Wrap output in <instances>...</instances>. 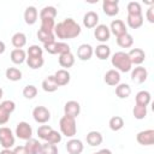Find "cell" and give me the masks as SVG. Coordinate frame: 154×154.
<instances>
[{
  "instance_id": "obj_1",
  "label": "cell",
  "mask_w": 154,
  "mask_h": 154,
  "mask_svg": "<svg viewBox=\"0 0 154 154\" xmlns=\"http://www.w3.org/2000/svg\"><path fill=\"white\" fill-rule=\"evenodd\" d=\"M53 34L60 40L75 38L81 34V26L75 19L65 18L63 22H59L58 24H55Z\"/></svg>"
},
{
  "instance_id": "obj_2",
  "label": "cell",
  "mask_w": 154,
  "mask_h": 154,
  "mask_svg": "<svg viewBox=\"0 0 154 154\" xmlns=\"http://www.w3.org/2000/svg\"><path fill=\"white\" fill-rule=\"evenodd\" d=\"M111 64L113 65V67H116L114 70H117L118 72H129L132 69V64L129 59V55L126 52L119 51L116 52L112 58H111Z\"/></svg>"
},
{
  "instance_id": "obj_3",
  "label": "cell",
  "mask_w": 154,
  "mask_h": 154,
  "mask_svg": "<svg viewBox=\"0 0 154 154\" xmlns=\"http://www.w3.org/2000/svg\"><path fill=\"white\" fill-rule=\"evenodd\" d=\"M59 128H60V134L72 138L76 132H77V124H76V118L69 117V116H63L59 120Z\"/></svg>"
},
{
  "instance_id": "obj_4",
  "label": "cell",
  "mask_w": 154,
  "mask_h": 154,
  "mask_svg": "<svg viewBox=\"0 0 154 154\" xmlns=\"http://www.w3.org/2000/svg\"><path fill=\"white\" fill-rule=\"evenodd\" d=\"M14 135L7 126H0V146L2 149H11L14 146Z\"/></svg>"
},
{
  "instance_id": "obj_5",
  "label": "cell",
  "mask_w": 154,
  "mask_h": 154,
  "mask_svg": "<svg viewBox=\"0 0 154 154\" xmlns=\"http://www.w3.org/2000/svg\"><path fill=\"white\" fill-rule=\"evenodd\" d=\"M14 135L20 138V140H24V141H28L31 138L32 136V128L29 123L26 122H19L16 126V131H14Z\"/></svg>"
},
{
  "instance_id": "obj_6",
  "label": "cell",
  "mask_w": 154,
  "mask_h": 154,
  "mask_svg": "<svg viewBox=\"0 0 154 154\" xmlns=\"http://www.w3.org/2000/svg\"><path fill=\"white\" fill-rule=\"evenodd\" d=\"M32 118L38 124H46L51 119V112L45 106H36L32 109Z\"/></svg>"
},
{
  "instance_id": "obj_7",
  "label": "cell",
  "mask_w": 154,
  "mask_h": 154,
  "mask_svg": "<svg viewBox=\"0 0 154 154\" xmlns=\"http://www.w3.org/2000/svg\"><path fill=\"white\" fill-rule=\"evenodd\" d=\"M136 140L141 146H152L154 144V130L147 129L142 130L136 135Z\"/></svg>"
},
{
  "instance_id": "obj_8",
  "label": "cell",
  "mask_w": 154,
  "mask_h": 154,
  "mask_svg": "<svg viewBox=\"0 0 154 154\" xmlns=\"http://www.w3.org/2000/svg\"><path fill=\"white\" fill-rule=\"evenodd\" d=\"M94 36L101 43L107 42L109 40V37H111L109 28L106 24H99V25H96L95 29H94Z\"/></svg>"
},
{
  "instance_id": "obj_9",
  "label": "cell",
  "mask_w": 154,
  "mask_h": 154,
  "mask_svg": "<svg viewBox=\"0 0 154 154\" xmlns=\"http://www.w3.org/2000/svg\"><path fill=\"white\" fill-rule=\"evenodd\" d=\"M148 78V71L146 67L143 66H136L131 70V81L137 83V84H142L147 81Z\"/></svg>"
},
{
  "instance_id": "obj_10",
  "label": "cell",
  "mask_w": 154,
  "mask_h": 154,
  "mask_svg": "<svg viewBox=\"0 0 154 154\" xmlns=\"http://www.w3.org/2000/svg\"><path fill=\"white\" fill-rule=\"evenodd\" d=\"M102 11L105 14L113 17L119 13V1L118 0H103L102 1Z\"/></svg>"
},
{
  "instance_id": "obj_11",
  "label": "cell",
  "mask_w": 154,
  "mask_h": 154,
  "mask_svg": "<svg viewBox=\"0 0 154 154\" xmlns=\"http://www.w3.org/2000/svg\"><path fill=\"white\" fill-rule=\"evenodd\" d=\"M128 55H129V59H130L132 65L141 66V64L146 60V53L141 48H132V49H130Z\"/></svg>"
},
{
  "instance_id": "obj_12",
  "label": "cell",
  "mask_w": 154,
  "mask_h": 154,
  "mask_svg": "<svg viewBox=\"0 0 154 154\" xmlns=\"http://www.w3.org/2000/svg\"><path fill=\"white\" fill-rule=\"evenodd\" d=\"M93 54H94V49L89 43H82L77 48V58L79 60H82V61L90 60Z\"/></svg>"
},
{
  "instance_id": "obj_13",
  "label": "cell",
  "mask_w": 154,
  "mask_h": 154,
  "mask_svg": "<svg viewBox=\"0 0 154 154\" xmlns=\"http://www.w3.org/2000/svg\"><path fill=\"white\" fill-rule=\"evenodd\" d=\"M79 113H81V105L77 101L70 100L64 105V116L76 118Z\"/></svg>"
},
{
  "instance_id": "obj_14",
  "label": "cell",
  "mask_w": 154,
  "mask_h": 154,
  "mask_svg": "<svg viewBox=\"0 0 154 154\" xmlns=\"http://www.w3.org/2000/svg\"><path fill=\"white\" fill-rule=\"evenodd\" d=\"M109 31H111V34H113L116 37H118V36H122V35L126 34V32H128V29H126L125 23H124L122 19H114V20L111 22Z\"/></svg>"
},
{
  "instance_id": "obj_15",
  "label": "cell",
  "mask_w": 154,
  "mask_h": 154,
  "mask_svg": "<svg viewBox=\"0 0 154 154\" xmlns=\"http://www.w3.org/2000/svg\"><path fill=\"white\" fill-rule=\"evenodd\" d=\"M83 149V142L78 138H70L66 142V150L69 154H82Z\"/></svg>"
},
{
  "instance_id": "obj_16",
  "label": "cell",
  "mask_w": 154,
  "mask_h": 154,
  "mask_svg": "<svg viewBox=\"0 0 154 154\" xmlns=\"http://www.w3.org/2000/svg\"><path fill=\"white\" fill-rule=\"evenodd\" d=\"M83 25L87 29H93L99 25V14L95 11H88L83 16Z\"/></svg>"
},
{
  "instance_id": "obj_17",
  "label": "cell",
  "mask_w": 154,
  "mask_h": 154,
  "mask_svg": "<svg viewBox=\"0 0 154 154\" xmlns=\"http://www.w3.org/2000/svg\"><path fill=\"white\" fill-rule=\"evenodd\" d=\"M103 81L106 84H108L111 87H117L120 83V72H118L114 69H111L105 73Z\"/></svg>"
},
{
  "instance_id": "obj_18",
  "label": "cell",
  "mask_w": 154,
  "mask_h": 154,
  "mask_svg": "<svg viewBox=\"0 0 154 154\" xmlns=\"http://www.w3.org/2000/svg\"><path fill=\"white\" fill-rule=\"evenodd\" d=\"M38 11L35 6H28L24 11V20L28 25H34L37 22Z\"/></svg>"
},
{
  "instance_id": "obj_19",
  "label": "cell",
  "mask_w": 154,
  "mask_h": 154,
  "mask_svg": "<svg viewBox=\"0 0 154 154\" xmlns=\"http://www.w3.org/2000/svg\"><path fill=\"white\" fill-rule=\"evenodd\" d=\"M53 76H54L55 82H57V84H58L59 87H63V85L69 84V82H70V79H71L70 72H69L67 70H65V69L58 70Z\"/></svg>"
},
{
  "instance_id": "obj_20",
  "label": "cell",
  "mask_w": 154,
  "mask_h": 154,
  "mask_svg": "<svg viewBox=\"0 0 154 154\" xmlns=\"http://www.w3.org/2000/svg\"><path fill=\"white\" fill-rule=\"evenodd\" d=\"M85 140H87V143H88L89 146H91V147H97V146H100V144L102 143L103 137H102V134H101V132H99V131H96V130H93V131H89V132L87 134Z\"/></svg>"
},
{
  "instance_id": "obj_21",
  "label": "cell",
  "mask_w": 154,
  "mask_h": 154,
  "mask_svg": "<svg viewBox=\"0 0 154 154\" xmlns=\"http://www.w3.org/2000/svg\"><path fill=\"white\" fill-rule=\"evenodd\" d=\"M10 58H11V61H12L13 64L20 65V64H23V63L26 60V52H25L23 48H22V49L14 48V49L11 52Z\"/></svg>"
},
{
  "instance_id": "obj_22",
  "label": "cell",
  "mask_w": 154,
  "mask_h": 154,
  "mask_svg": "<svg viewBox=\"0 0 154 154\" xmlns=\"http://www.w3.org/2000/svg\"><path fill=\"white\" fill-rule=\"evenodd\" d=\"M94 54L96 55L97 59L100 60H106L109 58L111 55V48L109 46H107L106 43H100L99 46H96V48L94 49Z\"/></svg>"
},
{
  "instance_id": "obj_23",
  "label": "cell",
  "mask_w": 154,
  "mask_h": 154,
  "mask_svg": "<svg viewBox=\"0 0 154 154\" xmlns=\"http://www.w3.org/2000/svg\"><path fill=\"white\" fill-rule=\"evenodd\" d=\"M41 87H42V89H43L45 91H47V93H54V91L58 90V88H59V85L57 84L55 78H54L53 75L46 77V78L42 81Z\"/></svg>"
},
{
  "instance_id": "obj_24",
  "label": "cell",
  "mask_w": 154,
  "mask_h": 154,
  "mask_svg": "<svg viewBox=\"0 0 154 154\" xmlns=\"http://www.w3.org/2000/svg\"><path fill=\"white\" fill-rule=\"evenodd\" d=\"M143 14H128L126 23L131 29H138L143 25Z\"/></svg>"
},
{
  "instance_id": "obj_25",
  "label": "cell",
  "mask_w": 154,
  "mask_h": 154,
  "mask_svg": "<svg viewBox=\"0 0 154 154\" xmlns=\"http://www.w3.org/2000/svg\"><path fill=\"white\" fill-rule=\"evenodd\" d=\"M58 61H59V65L61 67H64L65 70H67V69H70V67L73 66V64H75V55L71 52L70 53H66V54H61V55H59Z\"/></svg>"
},
{
  "instance_id": "obj_26",
  "label": "cell",
  "mask_w": 154,
  "mask_h": 154,
  "mask_svg": "<svg viewBox=\"0 0 154 154\" xmlns=\"http://www.w3.org/2000/svg\"><path fill=\"white\" fill-rule=\"evenodd\" d=\"M135 101H136V105H141V106H146L147 107L152 101V95L147 90H141V91H138L136 94Z\"/></svg>"
},
{
  "instance_id": "obj_27",
  "label": "cell",
  "mask_w": 154,
  "mask_h": 154,
  "mask_svg": "<svg viewBox=\"0 0 154 154\" xmlns=\"http://www.w3.org/2000/svg\"><path fill=\"white\" fill-rule=\"evenodd\" d=\"M41 144H42V143H40V142H38V140H36V138H32V137H31L30 140H28V141L25 142L24 147H25V149H26L28 154H40Z\"/></svg>"
},
{
  "instance_id": "obj_28",
  "label": "cell",
  "mask_w": 154,
  "mask_h": 154,
  "mask_svg": "<svg viewBox=\"0 0 154 154\" xmlns=\"http://www.w3.org/2000/svg\"><path fill=\"white\" fill-rule=\"evenodd\" d=\"M131 94V87L128 83H119L116 87V95L119 99H128Z\"/></svg>"
},
{
  "instance_id": "obj_29",
  "label": "cell",
  "mask_w": 154,
  "mask_h": 154,
  "mask_svg": "<svg viewBox=\"0 0 154 154\" xmlns=\"http://www.w3.org/2000/svg\"><path fill=\"white\" fill-rule=\"evenodd\" d=\"M11 41H12V45H13L14 48L22 49V48L26 45V35H25L24 32L18 31V32H16V34L12 36Z\"/></svg>"
},
{
  "instance_id": "obj_30",
  "label": "cell",
  "mask_w": 154,
  "mask_h": 154,
  "mask_svg": "<svg viewBox=\"0 0 154 154\" xmlns=\"http://www.w3.org/2000/svg\"><path fill=\"white\" fill-rule=\"evenodd\" d=\"M57 13L58 11L54 6H45L40 11L38 16H40V19H54L57 17Z\"/></svg>"
},
{
  "instance_id": "obj_31",
  "label": "cell",
  "mask_w": 154,
  "mask_h": 154,
  "mask_svg": "<svg viewBox=\"0 0 154 154\" xmlns=\"http://www.w3.org/2000/svg\"><path fill=\"white\" fill-rule=\"evenodd\" d=\"M117 45L122 48H130L134 45V37L129 32L117 37Z\"/></svg>"
},
{
  "instance_id": "obj_32",
  "label": "cell",
  "mask_w": 154,
  "mask_h": 154,
  "mask_svg": "<svg viewBox=\"0 0 154 154\" xmlns=\"http://www.w3.org/2000/svg\"><path fill=\"white\" fill-rule=\"evenodd\" d=\"M26 64L30 69L32 70H37L41 69L45 64V59L42 57H26Z\"/></svg>"
},
{
  "instance_id": "obj_33",
  "label": "cell",
  "mask_w": 154,
  "mask_h": 154,
  "mask_svg": "<svg viewBox=\"0 0 154 154\" xmlns=\"http://www.w3.org/2000/svg\"><path fill=\"white\" fill-rule=\"evenodd\" d=\"M5 75H6V78L12 82H17L22 79V71L17 67H7Z\"/></svg>"
},
{
  "instance_id": "obj_34",
  "label": "cell",
  "mask_w": 154,
  "mask_h": 154,
  "mask_svg": "<svg viewBox=\"0 0 154 154\" xmlns=\"http://www.w3.org/2000/svg\"><path fill=\"white\" fill-rule=\"evenodd\" d=\"M108 125H109V129L112 131H119L124 126V119L120 116H114V117H112L109 119Z\"/></svg>"
},
{
  "instance_id": "obj_35",
  "label": "cell",
  "mask_w": 154,
  "mask_h": 154,
  "mask_svg": "<svg viewBox=\"0 0 154 154\" xmlns=\"http://www.w3.org/2000/svg\"><path fill=\"white\" fill-rule=\"evenodd\" d=\"M37 38L38 41H41L43 45L45 43H48V42H53L55 41V36L53 32H47V31H43V30H37Z\"/></svg>"
},
{
  "instance_id": "obj_36",
  "label": "cell",
  "mask_w": 154,
  "mask_h": 154,
  "mask_svg": "<svg viewBox=\"0 0 154 154\" xmlns=\"http://www.w3.org/2000/svg\"><path fill=\"white\" fill-rule=\"evenodd\" d=\"M147 107L146 106H141V105H135L134 108H132V114L136 119L141 120V119H144L147 117Z\"/></svg>"
},
{
  "instance_id": "obj_37",
  "label": "cell",
  "mask_w": 154,
  "mask_h": 154,
  "mask_svg": "<svg viewBox=\"0 0 154 154\" xmlns=\"http://www.w3.org/2000/svg\"><path fill=\"white\" fill-rule=\"evenodd\" d=\"M61 140H63V135H61L59 131H57V130L53 129V130L48 134V136H47V138H46V142L57 146L58 143L61 142Z\"/></svg>"
},
{
  "instance_id": "obj_38",
  "label": "cell",
  "mask_w": 154,
  "mask_h": 154,
  "mask_svg": "<svg viewBox=\"0 0 154 154\" xmlns=\"http://www.w3.org/2000/svg\"><path fill=\"white\" fill-rule=\"evenodd\" d=\"M128 14H142V6L138 1H130L126 5Z\"/></svg>"
},
{
  "instance_id": "obj_39",
  "label": "cell",
  "mask_w": 154,
  "mask_h": 154,
  "mask_svg": "<svg viewBox=\"0 0 154 154\" xmlns=\"http://www.w3.org/2000/svg\"><path fill=\"white\" fill-rule=\"evenodd\" d=\"M36 95H37V88H36L34 84H28V85H25V87L23 88V96H24L25 99L31 100V99H34Z\"/></svg>"
},
{
  "instance_id": "obj_40",
  "label": "cell",
  "mask_w": 154,
  "mask_h": 154,
  "mask_svg": "<svg viewBox=\"0 0 154 154\" xmlns=\"http://www.w3.org/2000/svg\"><path fill=\"white\" fill-rule=\"evenodd\" d=\"M40 154H58V147L55 144H51V143H42L41 144V149H40Z\"/></svg>"
},
{
  "instance_id": "obj_41",
  "label": "cell",
  "mask_w": 154,
  "mask_h": 154,
  "mask_svg": "<svg viewBox=\"0 0 154 154\" xmlns=\"http://www.w3.org/2000/svg\"><path fill=\"white\" fill-rule=\"evenodd\" d=\"M54 26H55L54 19H41L40 30H43V31H47V32H53Z\"/></svg>"
},
{
  "instance_id": "obj_42",
  "label": "cell",
  "mask_w": 154,
  "mask_h": 154,
  "mask_svg": "<svg viewBox=\"0 0 154 154\" xmlns=\"http://www.w3.org/2000/svg\"><path fill=\"white\" fill-rule=\"evenodd\" d=\"M42 54H43V49L38 45H31L26 51L28 57H42Z\"/></svg>"
},
{
  "instance_id": "obj_43",
  "label": "cell",
  "mask_w": 154,
  "mask_h": 154,
  "mask_svg": "<svg viewBox=\"0 0 154 154\" xmlns=\"http://www.w3.org/2000/svg\"><path fill=\"white\" fill-rule=\"evenodd\" d=\"M71 52V47L69 43L64 42V41H59L57 42V54L61 55V54H66Z\"/></svg>"
},
{
  "instance_id": "obj_44",
  "label": "cell",
  "mask_w": 154,
  "mask_h": 154,
  "mask_svg": "<svg viewBox=\"0 0 154 154\" xmlns=\"http://www.w3.org/2000/svg\"><path fill=\"white\" fill-rule=\"evenodd\" d=\"M52 130H53V129H52V126H51V125H41V126H38V129H37L38 138H41V140L46 141V138H47L48 134H49Z\"/></svg>"
},
{
  "instance_id": "obj_45",
  "label": "cell",
  "mask_w": 154,
  "mask_h": 154,
  "mask_svg": "<svg viewBox=\"0 0 154 154\" xmlns=\"http://www.w3.org/2000/svg\"><path fill=\"white\" fill-rule=\"evenodd\" d=\"M0 107L4 109V111H6L7 113H12L14 109H16V103L12 101V100H4L1 103H0Z\"/></svg>"
},
{
  "instance_id": "obj_46",
  "label": "cell",
  "mask_w": 154,
  "mask_h": 154,
  "mask_svg": "<svg viewBox=\"0 0 154 154\" xmlns=\"http://www.w3.org/2000/svg\"><path fill=\"white\" fill-rule=\"evenodd\" d=\"M43 48H45V51H46L47 53H49V54H57V41L45 43V45H43Z\"/></svg>"
},
{
  "instance_id": "obj_47",
  "label": "cell",
  "mask_w": 154,
  "mask_h": 154,
  "mask_svg": "<svg viewBox=\"0 0 154 154\" xmlns=\"http://www.w3.org/2000/svg\"><path fill=\"white\" fill-rule=\"evenodd\" d=\"M10 113H7L6 111H4L1 107H0V125H4V124H6L7 122H8V119H10Z\"/></svg>"
},
{
  "instance_id": "obj_48",
  "label": "cell",
  "mask_w": 154,
  "mask_h": 154,
  "mask_svg": "<svg viewBox=\"0 0 154 154\" xmlns=\"http://www.w3.org/2000/svg\"><path fill=\"white\" fill-rule=\"evenodd\" d=\"M146 17H147V19H148L149 23H154V5H152V6L147 10Z\"/></svg>"
},
{
  "instance_id": "obj_49",
  "label": "cell",
  "mask_w": 154,
  "mask_h": 154,
  "mask_svg": "<svg viewBox=\"0 0 154 154\" xmlns=\"http://www.w3.org/2000/svg\"><path fill=\"white\" fill-rule=\"evenodd\" d=\"M13 153L14 154H28V152H26V149H25L24 146H17V147H14Z\"/></svg>"
},
{
  "instance_id": "obj_50",
  "label": "cell",
  "mask_w": 154,
  "mask_h": 154,
  "mask_svg": "<svg viewBox=\"0 0 154 154\" xmlns=\"http://www.w3.org/2000/svg\"><path fill=\"white\" fill-rule=\"evenodd\" d=\"M93 154H112V152L109 149H107V148H103V149H101V150H99L96 153H93Z\"/></svg>"
},
{
  "instance_id": "obj_51",
  "label": "cell",
  "mask_w": 154,
  "mask_h": 154,
  "mask_svg": "<svg viewBox=\"0 0 154 154\" xmlns=\"http://www.w3.org/2000/svg\"><path fill=\"white\" fill-rule=\"evenodd\" d=\"M5 49H6V46H5V43H4L2 41H0V54H2V53L5 52Z\"/></svg>"
},
{
  "instance_id": "obj_52",
  "label": "cell",
  "mask_w": 154,
  "mask_h": 154,
  "mask_svg": "<svg viewBox=\"0 0 154 154\" xmlns=\"http://www.w3.org/2000/svg\"><path fill=\"white\" fill-rule=\"evenodd\" d=\"M0 154H14V153H13V150H11V149H2V150L0 152Z\"/></svg>"
},
{
  "instance_id": "obj_53",
  "label": "cell",
  "mask_w": 154,
  "mask_h": 154,
  "mask_svg": "<svg viewBox=\"0 0 154 154\" xmlns=\"http://www.w3.org/2000/svg\"><path fill=\"white\" fill-rule=\"evenodd\" d=\"M2 95H4V91H2V89H1V88H0V99H1V97H2Z\"/></svg>"
}]
</instances>
